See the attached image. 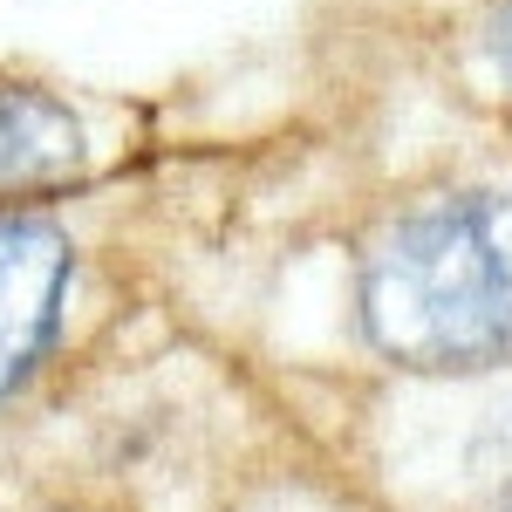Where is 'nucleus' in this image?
<instances>
[{
    "label": "nucleus",
    "instance_id": "obj_1",
    "mask_svg": "<svg viewBox=\"0 0 512 512\" xmlns=\"http://www.w3.org/2000/svg\"><path fill=\"white\" fill-rule=\"evenodd\" d=\"M362 328L403 369L512 362V185L410 205L362 260Z\"/></svg>",
    "mask_w": 512,
    "mask_h": 512
},
{
    "label": "nucleus",
    "instance_id": "obj_2",
    "mask_svg": "<svg viewBox=\"0 0 512 512\" xmlns=\"http://www.w3.org/2000/svg\"><path fill=\"white\" fill-rule=\"evenodd\" d=\"M69 267H76V253L48 219L0 212V396L14 390L48 349Z\"/></svg>",
    "mask_w": 512,
    "mask_h": 512
},
{
    "label": "nucleus",
    "instance_id": "obj_3",
    "mask_svg": "<svg viewBox=\"0 0 512 512\" xmlns=\"http://www.w3.org/2000/svg\"><path fill=\"white\" fill-rule=\"evenodd\" d=\"M82 164V123L35 82H0V198L69 185Z\"/></svg>",
    "mask_w": 512,
    "mask_h": 512
},
{
    "label": "nucleus",
    "instance_id": "obj_4",
    "mask_svg": "<svg viewBox=\"0 0 512 512\" xmlns=\"http://www.w3.org/2000/svg\"><path fill=\"white\" fill-rule=\"evenodd\" d=\"M478 55L499 76V89L512 96V0H492V14L478 21Z\"/></svg>",
    "mask_w": 512,
    "mask_h": 512
},
{
    "label": "nucleus",
    "instance_id": "obj_5",
    "mask_svg": "<svg viewBox=\"0 0 512 512\" xmlns=\"http://www.w3.org/2000/svg\"><path fill=\"white\" fill-rule=\"evenodd\" d=\"M485 458L492 465H512V396L492 410V431H485Z\"/></svg>",
    "mask_w": 512,
    "mask_h": 512
},
{
    "label": "nucleus",
    "instance_id": "obj_6",
    "mask_svg": "<svg viewBox=\"0 0 512 512\" xmlns=\"http://www.w3.org/2000/svg\"><path fill=\"white\" fill-rule=\"evenodd\" d=\"M492 512H512V492H506V499H499V506H492Z\"/></svg>",
    "mask_w": 512,
    "mask_h": 512
}]
</instances>
